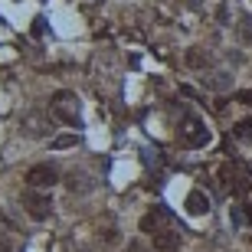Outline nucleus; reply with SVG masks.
<instances>
[{
    "instance_id": "5",
    "label": "nucleus",
    "mask_w": 252,
    "mask_h": 252,
    "mask_svg": "<svg viewBox=\"0 0 252 252\" xmlns=\"http://www.w3.org/2000/svg\"><path fill=\"white\" fill-rule=\"evenodd\" d=\"M27 184L36 187V190H49V187L59 184V174H56L53 164H33V167L27 170Z\"/></svg>"
},
{
    "instance_id": "1",
    "label": "nucleus",
    "mask_w": 252,
    "mask_h": 252,
    "mask_svg": "<svg viewBox=\"0 0 252 252\" xmlns=\"http://www.w3.org/2000/svg\"><path fill=\"white\" fill-rule=\"evenodd\" d=\"M49 115H53L56 122L69 125V128H79V125H82V102H79V95L69 92V89L53 92V98H49Z\"/></svg>"
},
{
    "instance_id": "8",
    "label": "nucleus",
    "mask_w": 252,
    "mask_h": 252,
    "mask_svg": "<svg viewBox=\"0 0 252 252\" xmlns=\"http://www.w3.org/2000/svg\"><path fill=\"white\" fill-rule=\"evenodd\" d=\"M151 246H154V252H177L180 249V233L174 226H167V229L151 236Z\"/></svg>"
},
{
    "instance_id": "16",
    "label": "nucleus",
    "mask_w": 252,
    "mask_h": 252,
    "mask_svg": "<svg viewBox=\"0 0 252 252\" xmlns=\"http://www.w3.org/2000/svg\"><path fill=\"white\" fill-rule=\"evenodd\" d=\"M0 252H13V239L7 229H0Z\"/></svg>"
},
{
    "instance_id": "3",
    "label": "nucleus",
    "mask_w": 252,
    "mask_h": 252,
    "mask_svg": "<svg viewBox=\"0 0 252 252\" xmlns=\"http://www.w3.org/2000/svg\"><path fill=\"white\" fill-rule=\"evenodd\" d=\"M20 203H23V210H27V213L33 216V220H46V216L53 213V200L46 196V190H36V187L23 190Z\"/></svg>"
},
{
    "instance_id": "15",
    "label": "nucleus",
    "mask_w": 252,
    "mask_h": 252,
    "mask_svg": "<svg viewBox=\"0 0 252 252\" xmlns=\"http://www.w3.org/2000/svg\"><path fill=\"white\" fill-rule=\"evenodd\" d=\"M53 144H56V148H72V144H79V138H75V134H63V138H56Z\"/></svg>"
},
{
    "instance_id": "18",
    "label": "nucleus",
    "mask_w": 252,
    "mask_h": 252,
    "mask_svg": "<svg viewBox=\"0 0 252 252\" xmlns=\"http://www.w3.org/2000/svg\"><path fill=\"white\" fill-rule=\"evenodd\" d=\"M246 210H249V220H252V200H249V206H246Z\"/></svg>"
},
{
    "instance_id": "7",
    "label": "nucleus",
    "mask_w": 252,
    "mask_h": 252,
    "mask_svg": "<svg viewBox=\"0 0 252 252\" xmlns=\"http://www.w3.org/2000/svg\"><path fill=\"white\" fill-rule=\"evenodd\" d=\"M220 177H223V187L229 190V193H243V190L249 187V184H246L249 174H246L243 167H236V164H226V167L220 170Z\"/></svg>"
},
{
    "instance_id": "11",
    "label": "nucleus",
    "mask_w": 252,
    "mask_h": 252,
    "mask_svg": "<svg viewBox=\"0 0 252 252\" xmlns=\"http://www.w3.org/2000/svg\"><path fill=\"white\" fill-rule=\"evenodd\" d=\"M210 63H213V56H210L206 49H200V46L187 49V65H190V69H206Z\"/></svg>"
},
{
    "instance_id": "19",
    "label": "nucleus",
    "mask_w": 252,
    "mask_h": 252,
    "mask_svg": "<svg viewBox=\"0 0 252 252\" xmlns=\"http://www.w3.org/2000/svg\"><path fill=\"white\" fill-rule=\"evenodd\" d=\"M190 3H193V7H196V3H200V0H190Z\"/></svg>"
},
{
    "instance_id": "2",
    "label": "nucleus",
    "mask_w": 252,
    "mask_h": 252,
    "mask_svg": "<svg viewBox=\"0 0 252 252\" xmlns=\"http://www.w3.org/2000/svg\"><path fill=\"white\" fill-rule=\"evenodd\" d=\"M177 134L187 148H203V144H210V128H206L203 118H196V115H187V118L180 122Z\"/></svg>"
},
{
    "instance_id": "4",
    "label": "nucleus",
    "mask_w": 252,
    "mask_h": 252,
    "mask_svg": "<svg viewBox=\"0 0 252 252\" xmlns=\"http://www.w3.org/2000/svg\"><path fill=\"white\" fill-rule=\"evenodd\" d=\"M20 128H23V134L27 138H46L49 134V118L43 108H33V112H27L23 118H20Z\"/></svg>"
},
{
    "instance_id": "12",
    "label": "nucleus",
    "mask_w": 252,
    "mask_h": 252,
    "mask_svg": "<svg viewBox=\"0 0 252 252\" xmlns=\"http://www.w3.org/2000/svg\"><path fill=\"white\" fill-rule=\"evenodd\" d=\"M65 184H69V190H75V193H85V190H92V180H89V174H82V170H72Z\"/></svg>"
},
{
    "instance_id": "14",
    "label": "nucleus",
    "mask_w": 252,
    "mask_h": 252,
    "mask_svg": "<svg viewBox=\"0 0 252 252\" xmlns=\"http://www.w3.org/2000/svg\"><path fill=\"white\" fill-rule=\"evenodd\" d=\"M236 134H239V138H249V141H252V118H246V122L236 125Z\"/></svg>"
},
{
    "instance_id": "10",
    "label": "nucleus",
    "mask_w": 252,
    "mask_h": 252,
    "mask_svg": "<svg viewBox=\"0 0 252 252\" xmlns=\"http://www.w3.org/2000/svg\"><path fill=\"white\" fill-rule=\"evenodd\" d=\"M200 82H203L206 89H216V92H223V89H229V85H233V75L213 72V75H200Z\"/></svg>"
},
{
    "instance_id": "6",
    "label": "nucleus",
    "mask_w": 252,
    "mask_h": 252,
    "mask_svg": "<svg viewBox=\"0 0 252 252\" xmlns=\"http://www.w3.org/2000/svg\"><path fill=\"white\" fill-rule=\"evenodd\" d=\"M170 226V210L167 206H151V213L141 216V233H160V229H167Z\"/></svg>"
},
{
    "instance_id": "17",
    "label": "nucleus",
    "mask_w": 252,
    "mask_h": 252,
    "mask_svg": "<svg viewBox=\"0 0 252 252\" xmlns=\"http://www.w3.org/2000/svg\"><path fill=\"white\" fill-rule=\"evenodd\" d=\"M125 252H151V249H148L144 243H141V239H131V243L125 246Z\"/></svg>"
},
{
    "instance_id": "13",
    "label": "nucleus",
    "mask_w": 252,
    "mask_h": 252,
    "mask_svg": "<svg viewBox=\"0 0 252 252\" xmlns=\"http://www.w3.org/2000/svg\"><path fill=\"white\" fill-rule=\"evenodd\" d=\"M239 39H243V43H252V17L239 20Z\"/></svg>"
},
{
    "instance_id": "9",
    "label": "nucleus",
    "mask_w": 252,
    "mask_h": 252,
    "mask_svg": "<svg viewBox=\"0 0 252 252\" xmlns=\"http://www.w3.org/2000/svg\"><path fill=\"white\" fill-rule=\"evenodd\" d=\"M184 206H187V213H190V216H206V213H210V196H206L203 190L196 187V190H190V193H187Z\"/></svg>"
}]
</instances>
